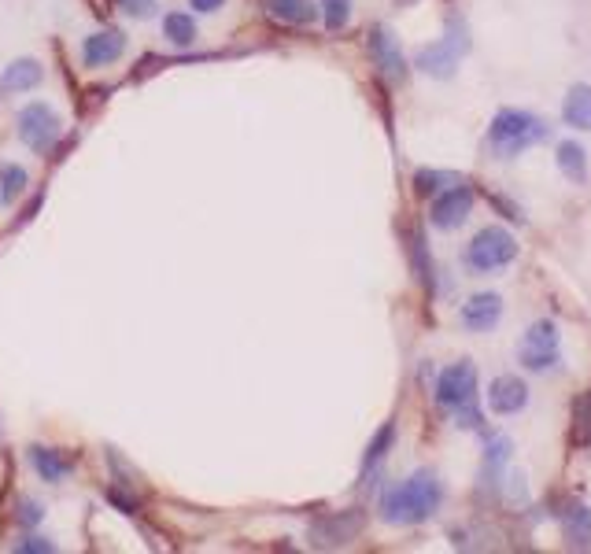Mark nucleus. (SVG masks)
<instances>
[{"mask_svg":"<svg viewBox=\"0 0 591 554\" xmlns=\"http://www.w3.org/2000/svg\"><path fill=\"white\" fill-rule=\"evenodd\" d=\"M440 503H444L440 477L433 470H418L381 495V518L392 521V525H422L440 510Z\"/></svg>","mask_w":591,"mask_h":554,"instance_id":"nucleus-1","label":"nucleus"},{"mask_svg":"<svg viewBox=\"0 0 591 554\" xmlns=\"http://www.w3.org/2000/svg\"><path fill=\"white\" fill-rule=\"evenodd\" d=\"M547 122L540 115H532V111H521V108H503L495 111L492 126H488V148H492L499 159H514L521 156L525 148L532 145H543L547 141Z\"/></svg>","mask_w":591,"mask_h":554,"instance_id":"nucleus-2","label":"nucleus"},{"mask_svg":"<svg viewBox=\"0 0 591 554\" xmlns=\"http://www.w3.org/2000/svg\"><path fill=\"white\" fill-rule=\"evenodd\" d=\"M436 403L444 410L459 414V425L477 429L481 414H477V366L470 359L447 366L444 374L436 377Z\"/></svg>","mask_w":591,"mask_h":554,"instance_id":"nucleus-3","label":"nucleus"},{"mask_svg":"<svg viewBox=\"0 0 591 554\" xmlns=\"http://www.w3.org/2000/svg\"><path fill=\"white\" fill-rule=\"evenodd\" d=\"M518 259V241L514 233L503 226H484L473 233L470 248H466V263L477 270V274H492V270H503Z\"/></svg>","mask_w":591,"mask_h":554,"instance_id":"nucleus-4","label":"nucleus"},{"mask_svg":"<svg viewBox=\"0 0 591 554\" xmlns=\"http://www.w3.org/2000/svg\"><path fill=\"white\" fill-rule=\"evenodd\" d=\"M15 130H19V141H23L30 152L37 156H49L56 141H60V115L49 108V104H26L19 111V119H15Z\"/></svg>","mask_w":591,"mask_h":554,"instance_id":"nucleus-5","label":"nucleus"},{"mask_svg":"<svg viewBox=\"0 0 591 554\" xmlns=\"http://www.w3.org/2000/svg\"><path fill=\"white\" fill-rule=\"evenodd\" d=\"M518 359L525 370H532V374H543V370H551V366H558V329L555 322H532L529 329H525V337H521L518 344Z\"/></svg>","mask_w":591,"mask_h":554,"instance_id":"nucleus-6","label":"nucleus"},{"mask_svg":"<svg viewBox=\"0 0 591 554\" xmlns=\"http://www.w3.org/2000/svg\"><path fill=\"white\" fill-rule=\"evenodd\" d=\"M362 529H366V514L359 506H351V510H333L326 518L311 521L307 536H311L314 547H344L355 536H362Z\"/></svg>","mask_w":591,"mask_h":554,"instance_id":"nucleus-7","label":"nucleus"},{"mask_svg":"<svg viewBox=\"0 0 591 554\" xmlns=\"http://www.w3.org/2000/svg\"><path fill=\"white\" fill-rule=\"evenodd\" d=\"M473 185H455V189H444V193L433 200V226L436 229H459L473 211Z\"/></svg>","mask_w":591,"mask_h":554,"instance_id":"nucleus-8","label":"nucleus"},{"mask_svg":"<svg viewBox=\"0 0 591 554\" xmlns=\"http://www.w3.org/2000/svg\"><path fill=\"white\" fill-rule=\"evenodd\" d=\"M370 56H374V67L385 78H392V82H399V78H407V60H403V49H399L396 34L388 30V26H374L370 30Z\"/></svg>","mask_w":591,"mask_h":554,"instance_id":"nucleus-9","label":"nucleus"},{"mask_svg":"<svg viewBox=\"0 0 591 554\" xmlns=\"http://www.w3.org/2000/svg\"><path fill=\"white\" fill-rule=\"evenodd\" d=\"M499 318H503V296L499 292H477L462 303L459 311L462 329H470V333H488V329L499 326Z\"/></svg>","mask_w":591,"mask_h":554,"instance_id":"nucleus-10","label":"nucleus"},{"mask_svg":"<svg viewBox=\"0 0 591 554\" xmlns=\"http://www.w3.org/2000/svg\"><path fill=\"white\" fill-rule=\"evenodd\" d=\"M459 52H462V45H455V41L447 37V41L425 45V49L414 56V67L422 74H429V78H451L455 67H459Z\"/></svg>","mask_w":591,"mask_h":554,"instance_id":"nucleus-11","label":"nucleus"},{"mask_svg":"<svg viewBox=\"0 0 591 554\" xmlns=\"http://www.w3.org/2000/svg\"><path fill=\"white\" fill-rule=\"evenodd\" d=\"M525 403H529V385L521 381V377L514 374H503L495 377L492 388H488V407L495 410V414H518V410H525Z\"/></svg>","mask_w":591,"mask_h":554,"instance_id":"nucleus-12","label":"nucleus"},{"mask_svg":"<svg viewBox=\"0 0 591 554\" xmlns=\"http://www.w3.org/2000/svg\"><path fill=\"white\" fill-rule=\"evenodd\" d=\"M126 52V37H122V30H100V34L85 37L82 45V60L85 67H108V63H115Z\"/></svg>","mask_w":591,"mask_h":554,"instance_id":"nucleus-13","label":"nucleus"},{"mask_svg":"<svg viewBox=\"0 0 591 554\" xmlns=\"http://www.w3.org/2000/svg\"><path fill=\"white\" fill-rule=\"evenodd\" d=\"M263 8L278 26H311L318 19L314 0H263Z\"/></svg>","mask_w":591,"mask_h":554,"instance_id":"nucleus-14","label":"nucleus"},{"mask_svg":"<svg viewBox=\"0 0 591 554\" xmlns=\"http://www.w3.org/2000/svg\"><path fill=\"white\" fill-rule=\"evenodd\" d=\"M30 462H34L37 477L49 484L67 481L74 470V458H67L63 451H56V447H30Z\"/></svg>","mask_w":591,"mask_h":554,"instance_id":"nucleus-15","label":"nucleus"},{"mask_svg":"<svg viewBox=\"0 0 591 554\" xmlns=\"http://www.w3.org/2000/svg\"><path fill=\"white\" fill-rule=\"evenodd\" d=\"M41 78H45V71H41L37 60H15L0 74V89L4 93H30V89L41 85Z\"/></svg>","mask_w":591,"mask_h":554,"instance_id":"nucleus-16","label":"nucleus"},{"mask_svg":"<svg viewBox=\"0 0 591 554\" xmlns=\"http://www.w3.org/2000/svg\"><path fill=\"white\" fill-rule=\"evenodd\" d=\"M562 119H566V126H573V130L591 133V85H584V82L569 85L566 104H562Z\"/></svg>","mask_w":591,"mask_h":554,"instance_id":"nucleus-17","label":"nucleus"},{"mask_svg":"<svg viewBox=\"0 0 591 554\" xmlns=\"http://www.w3.org/2000/svg\"><path fill=\"white\" fill-rule=\"evenodd\" d=\"M562 532H566V540L577 547V551H584V547H591V506H566L562 510Z\"/></svg>","mask_w":591,"mask_h":554,"instance_id":"nucleus-18","label":"nucleus"},{"mask_svg":"<svg viewBox=\"0 0 591 554\" xmlns=\"http://www.w3.org/2000/svg\"><path fill=\"white\" fill-rule=\"evenodd\" d=\"M555 163L573 185H584V181H588V152H584L577 141H562L555 152Z\"/></svg>","mask_w":591,"mask_h":554,"instance_id":"nucleus-19","label":"nucleus"},{"mask_svg":"<svg viewBox=\"0 0 591 554\" xmlns=\"http://www.w3.org/2000/svg\"><path fill=\"white\" fill-rule=\"evenodd\" d=\"M163 34H167L170 45H178V49H189L196 41V19L185 12H170L163 19Z\"/></svg>","mask_w":591,"mask_h":554,"instance_id":"nucleus-20","label":"nucleus"},{"mask_svg":"<svg viewBox=\"0 0 591 554\" xmlns=\"http://www.w3.org/2000/svg\"><path fill=\"white\" fill-rule=\"evenodd\" d=\"M411 263H414V274H418V281H422L425 289L433 292V263H429V248H425L422 229H414V233H411Z\"/></svg>","mask_w":591,"mask_h":554,"instance_id":"nucleus-21","label":"nucleus"},{"mask_svg":"<svg viewBox=\"0 0 591 554\" xmlns=\"http://www.w3.org/2000/svg\"><path fill=\"white\" fill-rule=\"evenodd\" d=\"M392 440H396V425L392 422H385L381 429H377V436L370 440V447H366V458H362V470L370 473L381 462V458L388 455V447H392Z\"/></svg>","mask_w":591,"mask_h":554,"instance_id":"nucleus-22","label":"nucleus"},{"mask_svg":"<svg viewBox=\"0 0 591 554\" xmlns=\"http://www.w3.org/2000/svg\"><path fill=\"white\" fill-rule=\"evenodd\" d=\"M573 440H577V447H591V388L573 407Z\"/></svg>","mask_w":591,"mask_h":554,"instance_id":"nucleus-23","label":"nucleus"},{"mask_svg":"<svg viewBox=\"0 0 591 554\" xmlns=\"http://www.w3.org/2000/svg\"><path fill=\"white\" fill-rule=\"evenodd\" d=\"M322 19L329 30H344L351 19V0H322Z\"/></svg>","mask_w":591,"mask_h":554,"instance_id":"nucleus-24","label":"nucleus"},{"mask_svg":"<svg viewBox=\"0 0 591 554\" xmlns=\"http://www.w3.org/2000/svg\"><path fill=\"white\" fill-rule=\"evenodd\" d=\"M0 185H4V200H15V196L23 193L26 189V170L23 167H12V163H8V167H0Z\"/></svg>","mask_w":591,"mask_h":554,"instance_id":"nucleus-25","label":"nucleus"},{"mask_svg":"<svg viewBox=\"0 0 591 554\" xmlns=\"http://www.w3.org/2000/svg\"><path fill=\"white\" fill-rule=\"evenodd\" d=\"M444 181H451V174H444V170H418L414 174V189L422 196H433L444 189Z\"/></svg>","mask_w":591,"mask_h":554,"instance_id":"nucleus-26","label":"nucleus"},{"mask_svg":"<svg viewBox=\"0 0 591 554\" xmlns=\"http://www.w3.org/2000/svg\"><path fill=\"white\" fill-rule=\"evenodd\" d=\"M15 521L26 525V529H34L37 521H41V503H34V499H19V506H15Z\"/></svg>","mask_w":591,"mask_h":554,"instance_id":"nucleus-27","label":"nucleus"},{"mask_svg":"<svg viewBox=\"0 0 591 554\" xmlns=\"http://www.w3.org/2000/svg\"><path fill=\"white\" fill-rule=\"evenodd\" d=\"M15 551L19 554H52L56 551V543L45 540V536H26V540L15 543Z\"/></svg>","mask_w":591,"mask_h":554,"instance_id":"nucleus-28","label":"nucleus"},{"mask_svg":"<svg viewBox=\"0 0 591 554\" xmlns=\"http://www.w3.org/2000/svg\"><path fill=\"white\" fill-rule=\"evenodd\" d=\"M122 12L133 15V19H148V15L156 12V0H119Z\"/></svg>","mask_w":591,"mask_h":554,"instance_id":"nucleus-29","label":"nucleus"},{"mask_svg":"<svg viewBox=\"0 0 591 554\" xmlns=\"http://www.w3.org/2000/svg\"><path fill=\"white\" fill-rule=\"evenodd\" d=\"M196 12H218L222 8V0H193Z\"/></svg>","mask_w":591,"mask_h":554,"instance_id":"nucleus-30","label":"nucleus"}]
</instances>
